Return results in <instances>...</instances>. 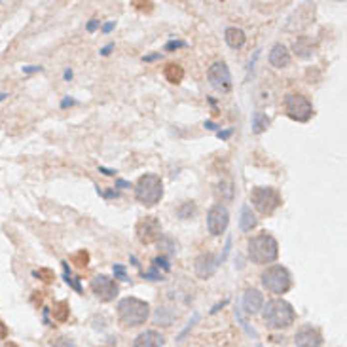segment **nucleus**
I'll return each instance as SVG.
<instances>
[{"mask_svg":"<svg viewBox=\"0 0 347 347\" xmlns=\"http://www.w3.org/2000/svg\"><path fill=\"white\" fill-rule=\"evenodd\" d=\"M249 258L254 264H273L279 258V243L272 234L262 232L249 239Z\"/></svg>","mask_w":347,"mask_h":347,"instance_id":"nucleus-1","label":"nucleus"},{"mask_svg":"<svg viewBox=\"0 0 347 347\" xmlns=\"http://www.w3.org/2000/svg\"><path fill=\"white\" fill-rule=\"evenodd\" d=\"M150 317L148 302L139 300L135 296H127L118 302V319L123 327H141Z\"/></svg>","mask_w":347,"mask_h":347,"instance_id":"nucleus-2","label":"nucleus"},{"mask_svg":"<svg viewBox=\"0 0 347 347\" xmlns=\"http://www.w3.org/2000/svg\"><path fill=\"white\" fill-rule=\"evenodd\" d=\"M296 321V311L292 308V304H289L283 298H273L266 304L264 308V323L273 330H281L291 327L292 323Z\"/></svg>","mask_w":347,"mask_h":347,"instance_id":"nucleus-3","label":"nucleus"},{"mask_svg":"<svg viewBox=\"0 0 347 347\" xmlns=\"http://www.w3.org/2000/svg\"><path fill=\"white\" fill-rule=\"evenodd\" d=\"M135 199L144 207L158 205L163 199V182L158 175L146 173L135 184Z\"/></svg>","mask_w":347,"mask_h":347,"instance_id":"nucleus-4","label":"nucleus"},{"mask_svg":"<svg viewBox=\"0 0 347 347\" xmlns=\"http://www.w3.org/2000/svg\"><path fill=\"white\" fill-rule=\"evenodd\" d=\"M260 281H262V287L270 294H275V296H283L292 289V275L291 272L281 266V264H275V266H270L266 268L260 275Z\"/></svg>","mask_w":347,"mask_h":347,"instance_id":"nucleus-5","label":"nucleus"},{"mask_svg":"<svg viewBox=\"0 0 347 347\" xmlns=\"http://www.w3.org/2000/svg\"><path fill=\"white\" fill-rule=\"evenodd\" d=\"M251 203L253 207L264 216H272L279 207H281L283 199L281 194L272 186H256L251 192Z\"/></svg>","mask_w":347,"mask_h":347,"instance_id":"nucleus-6","label":"nucleus"},{"mask_svg":"<svg viewBox=\"0 0 347 347\" xmlns=\"http://www.w3.org/2000/svg\"><path fill=\"white\" fill-rule=\"evenodd\" d=\"M285 110H287V116L291 120L306 123L310 122L311 116H313V104L304 93L292 91V93L285 95Z\"/></svg>","mask_w":347,"mask_h":347,"instance_id":"nucleus-7","label":"nucleus"},{"mask_svg":"<svg viewBox=\"0 0 347 347\" xmlns=\"http://www.w3.org/2000/svg\"><path fill=\"white\" fill-rule=\"evenodd\" d=\"M207 78H209V82L216 91H220V93H230L232 91V85H234L232 84V74H230V68H228L224 61H216V63L209 66Z\"/></svg>","mask_w":347,"mask_h":347,"instance_id":"nucleus-8","label":"nucleus"},{"mask_svg":"<svg viewBox=\"0 0 347 347\" xmlns=\"http://www.w3.org/2000/svg\"><path fill=\"white\" fill-rule=\"evenodd\" d=\"M137 239L142 245H150L156 243L161 235V222L156 216H144L137 222Z\"/></svg>","mask_w":347,"mask_h":347,"instance_id":"nucleus-9","label":"nucleus"},{"mask_svg":"<svg viewBox=\"0 0 347 347\" xmlns=\"http://www.w3.org/2000/svg\"><path fill=\"white\" fill-rule=\"evenodd\" d=\"M230 224V211L226 205H213L207 213V230L211 235H222Z\"/></svg>","mask_w":347,"mask_h":347,"instance_id":"nucleus-10","label":"nucleus"},{"mask_svg":"<svg viewBox=\"0 0 347 347\" xmlns=\"http://www.w3.org/2000/svg\"><path fill=\"white\" fill-rule=\"evenodd\" d=\"M89 287H91L93 294L101 302H112L120 294V289L114 283V279H110L108 275H103V273L101 275H95L93 279H91V283H89Z\"/></svg>","mask_w":347,"mask_h":347,"instance_id":"nucleus-11","label":"nucleus"},{"mask_svg":"<svg viewBox=\"0 0 347 347\" xmlns=\"http://www.w3.org/2000/svg\"><path fill=\"white\" fill-rule=\"evenodd\" d=\"M218 270V256H215L213 253H203L199 254L196 260H194V272L199 279H209L213 277Z\"/></svg>","mask_w":347,"mask_h":347,"instance_id":"nucleus-12","label":"nucleus"},{"mask_svg":"<svg viewBox=\"0 0 347 347\" xmlns=\"http://www.w3.org/2000/svg\"><path fill=\"white\" fill-rule=\"evenodd\" d=\"M294 342L298 347H323V334L313 327H302L296 332Z\"/></svg>","mask_w":347,"mask_h":347,"instance_id":"nucleus-13","label":"nucleus"},{"mask_svg":"<svg viewBox=\"0 0 347 347\" xmlns=\"http://www.w3.org/2000/svg\"><path fill=\"white\" fill-rule=\"evenodd\" d=\"M264 308V294L258 289H247L243 294V310L249 315H254Z\"/></svg>","mask_w":347,"mask_h":347,"instance_id":"nucleus-14","label":"nucleus"},{"mask_svg":"<svg viewBox=\"0 0 347 347\" xmlns=\"http://www.w3.org/2000/svg\"><path fill=\"white\" fill-rule=\"evenodd\" d=\"M163 346H165V338H163V334H160L158 330H144L133 342V347H163Z\"/></svg>","mask_w":347,"mask_h":347,"instance_id":"nucleus-15","label":"nucleus"},{"mask_svg":"<svg viewBox=\"0 0 347 347\" xmlns=\"http://www.w3.org/2000/svg\"><path fill=\"white\" fill-rule=\"evenodd\" d=\"M268 61H270V65L275 66V68H285V66H289L291 65V51H289V47L283 46V44H275V46L270 49Z\"/></svg>","mask_w":347,"mask_h":347,"instance_id":"nucleus-16","label":"nucleus"},{"mask_svg":"<svg viewBox=\"0 0 347 347\" xmlns=\"http://www.w3.org/2000/svg\"><path fill=\"white\" fill-rule=\"evenodd\" d=\"M315 49H317V46H315V42L310 36L296 38L294 44H292V51L300 57V59H311V57L315 55Z\"/></svg>","mask_w":347,"mask_h":347,"instance_id":"nucleus-17","label":"nucleus"},{"mask_svg":"<svg viewBox=\"0 0 347 347\" xmlns=\"http://www.w3.org/2000/svg\"><path fill=\"white\" fill-rule=\"evenodd\" d=\"M224 40L232 49H241L245 46V42H247V34H245L243 28L228 27L224 30Z\"/></svg>","mask_w":347,"mask_h":347,"instance_id":"nucleus-18","label":"nucleus"},{"mask_svg":"<svg viewBox=\"0 0 347 347\" xmlns=\"http://www.w3.org/2000/svg\"><path fill=\"white\" fill-rule=\"evenodd\" d=\"M258 224V218L254 215V211L251 209V205H243L241 207V215H239V228L243 232H251L254 230Z\"/></svg>","mask_w":347,"mask_h":347,"instance_id":"nucleus-19","label":"nucleus"},{"mask_svg":"<svg viewBox=\"0 0 347 347\" xmlns=\"http://www.w3.org/2000/svg\"><path fill=\"white\" fill-rule=\"evenodd\" d=\"M163 76L167 78V82L171 84H180L182 80H184V68L180 65H175V63H171V65L165 66V70H163Z\"/></svg>","mask_w":347,"mask_h":347,"instance_id":"nucleus-20","label":"nucleus"},{"mask_svg":"<svg viewBox=\"0 0 347 347\" xmlns=\"http://www.w3.org/2000/svg\"><path fill=\"white\" fill-rule=\"evenodd\" d=\"M270 118L264 112H254L253 114V133L254 135H260L270 127Z\"/></svg>","mask_w":347,"mask_h":347,"instance_id":"nucleus-21","label":"nucleus"},{"mask_svg":"<svg viewBox=\"0 0 347 347\" xmlns=\"http://www.w3.org/2000/svg\"><path fill=\"white\" fill-rule=\"evenodd\" d=\"M197 215V207L194 201H184L177 207V216L182 218V220H188V218H194Z\"/></svg>","mask_w":347,"mask_h":347,"instance_id":"nucleus-22","label":"nucleus"},{"mask_svg":"<svg viewBox=\"0 0 347 347\" xmlns=\"http://www.w3.org/2000/svg\"><path fill=\"white\" fill-rule=\"evenodd\" d=\"M68 315H70V308H68L66 302H57L55 306H53V319L55 321L65 323L68 319Z\"/></svg>","mask_w":347,"mask_h":347,"instance_id":"nucleus-23","label":"nucleus"},{"mask_svg":"<svg viewBox=\"0 0 347 347\" xmlns=\"http://www.w3.org/2000/svg\"><path fill=\"white\" fill-rule=\"evenodd\" d=\"M156 243H158V249H160L161 253H165V254H175V253H177V243L171 239L169 235H161Z\"/></svg>","mask_w":347,"mask_h":347,"instance_id":"nucleus-24","label":"nucleus"},{"mask_svg":"<svg viewBox=\"0 0 347 347\" xmlns=\"http://www.w3.org/2000/svg\"><path fill=\"white\" fill-rule=\"evenodd\" d=\"M61 264H63V270H65L63 277H65L66 285H68V287H72L76 292H80V294H82V285H80V279L70 275V266H68V262H61Z\"/></svg>","mask_w":347,"mask_h":347,"instance_id":"nucleus-25","label":"nucleus"},{"mask_svg":"<svg viewBox=\"0 0 347 347\" xmlns=\"http://www.w3.org/2000/svg\"><path fill=\"white\" fill-rule=\"evenodd\" d=\"M218 196L224 201H232L234 199V184L232 182H220L218 184Z\"/></svg>","mask_w":347,"mask_h":347,"instance_id":"nucleus-26","label":"nucleus"},{"mask_svg":"<svg viewBox=\"0 0 347 347\" xmlns=\"http://www.w3.org/2000/svg\"><path fill=\"white\" fill-rule=\"evenodd\" d=\"M70 262L76 264L78 268H85L89 264V254L85 253V251H78V253H74L70 256Z\"/></svg>","mask_w":347,"mask_h":347,"instance_id":"nucleus-27","label":"nucleus"},{"mask_svg":"<svg viewBox=\"0 0 347 347\" xmlns=\"http://www.w3.org/2000/svg\"><path fill=\"white\" fill-rule=\"evenodd\" d=\"M165 308H161V310H158V315H156V323L158 325H163V327H171V323H173V319L177 317V315H173L169 311V317H165Z\"/></svg>","mask_w":347,"mask_h":347,"instance_id":"nucleus-28","label":"nucleus"},{"mask_svg":"<svg viewBox=\"0 0 347 347\" xmlns=\"http://www.w3.org/2000/svg\"><path fill=\"white\" fill-rule=\"evenodd\" d=\"M152 268H156L158 272H160V268L163 270V272H169L171 264H169V260H167L165 256H156V258L152 260Z\"/></svg>","mask_w":347,"mask_h":347,"instance_id":"nucleus-29","label":"nucleus"},{"mask_svg":"<svg viewBox=\"0 0 347 347\" xmlns=\"http://www.w3.org/2000/svg\"><path fill=\"white\" fill-rule=\"evenodd\" d=\"M112 273H114V279H120V281H129V277H127V273H125V266H123V264H114Z\"/></svg>","mask_w":347,"mask_h":347,"instance_id":"nucleus-30","label":"nucleus"},{"mask_svg":"<svg viewBox=\"0 0 347 347\" xmlns=\"http://www.w3.org/2000/svg\"><path fill=\"white\" fill-rule=\"evenodd\" d=\"M34 275H36L38 279H42L44 283H51L53 279H55L53 272H51V270H47V268H40L38 272H34Z\"/></svg>","mask_w":347,"mask_h":347,"instance_id":"nucleus-31","label":"nucleus"},{"mask_svg":"<svg viewBox=\"0 0 347 347\" xmlns=\"http://www.w3.org/2000/svg\"><path fill=\"white\" fill-rule=\"evenodd\" d=\"M197 321H199V315H197V313H194V315H192V319H190V323H188V327L177 336V342H182V340L186 338V334H188V332H190L192 329H194V325H196Z\"/></svg>","mask_w":347,"mask_h":347,"instance_id":"nucleus-32","label":"nucleus"},{"mask_svg":"<svg viewBox=\"0 0 347 347\" xmlns=\"http://www.w3.org/2000/svg\"><path fill=\"white\" fill-rule=\"evenodd\" d=\"M188 44L184 42V40H171V42H167L165 46H163V49L165 51H177V49H180V47H186Z\"/></svg>","mask_w":347,"mask_h":347,"instance_id":"nucleus-33","label":"nucleus"},{"mask_svg":"<svg viewBox=\"0 0 347 347\" xmlns=\"http://www.w3.org/2000/svg\"><path fill=\"white\" fill-rule=\"evenodd\" d=\"M51 347H76L74 340H70L68 336H59V338L53 342Z\"/></svg>","mask_w":347,"mask_h":347,"instance_id":"nucleus-34","label":"nucleus"},{"mask_svg":"<svg viewBox=\"0 0 347 347\" xmlns=\"http://www.w3.org/2000/svg\"><path fill=\"white\" fill-rule=\"evenodd\" d=\"M142 277H144V279H150V281H163V275H161L156 268H152L150 272L142 273Z\"/></svg>","mask_w":347,"mask_h":347,"instance_id":"nucleus-35","label":"nucleus"},{"mask_svg":"<svg viewBox=\"0 0 347 347\" xmlns=\"http://www.w3.org/2000/svg\"><path fill=\"white\" fill-rule=\"evenodd\" d=\"M230 249H232V237H228V239H226V245H224V251H222V256H218V266H220V264L226 260V256L230 254Z\"/></svg>","mask_w":347,"mask_h":347,"instance_id":"nucleus-36","label":"nucleus"},{"mask_svg":"<svg viewBox=\"0 0 347 347\" xmlns=\"http://www.w3.org/2000/svg\"><path fill=\"white\" fill-rule=\"evenodd\" d=\"M97 194H99V196H103V197H106V199H110V197H120V192H118V190H108V192H103V190H99V188H97Z\"/></svg>","mask_w":347,"mask_h":347,"instance_id":"nucleus-37","label":"nucleus"},{"mask_svg":"<svg viewBox=\"0 0 347 347\" xmlns=\"http://www.w3.org/2000/svg\"><path fill=\"white\" fill-rule=\"evenodd\" d=\"M85 28H87V32H95V30L99 28V19H91V21L85 25Z\"/></svg>","mask_w":347,"mask_h":347,"instance_id":"nucleus-38","label":"nucleus"},{"mask_svg":"<svg viewBox=\"0 0 347 347\" xmlns=\"http://www.w3.org/2000/svg\"><path fill=\"white\" fill-rule=\"evenodd\" d=\"M232 133H234V129H226V131H218L216 135H218V139L226 141V139H230V137H232Z\"/></svg>","mask_w":347,"mask_h":347,"instance_id":"nucleus-39","label":"nucleus"},{"mask_svg":"<svg viewBox=\"0 0 347 347\" xmlns=\"http://www.w3.org/2000/svg\"><path fill=\"white\" fill-rule=\"evenodd\" d=\"M116 188H118V190H122V188H131V182H127V180H123V178H118V180H116Z\"/></svg>","mask_w":347,"mask_h":347,"instance_id":"nucleus-40","label":"nucleus"},{"mask_svg":"<svg viewBox=\"0 0 347 347\" xmlns=\"http://www.w3.org/2000/svg\"><path fill=\"white\" fill-rule=\"evenodd\" d=\"M40 70H42V66H36V65L23 66V72H27V74H30V72H40Z\"/></svg>","mask_w":347,"mask_h":347,"instance_id":"nucleus-41","label":"nucleus"},{"mask_svg":"<svg viewBox=\"0 0 347 347\" xmlns=\"http://www.w3.org/2000/svg\"><path fill=\"white\" fill-rule=\"evenodd\" d=\"M156 59H161L160 51H158V53H152V55H144V57H142V61H144V63H150V61H156Z\"/></svg>","mask_w":347,"mask_h":347,"instance_id":"nucleus-42","label":"nucleus"},{"mask_svg":"<svg viewBox=\"0 0 347 347\" xmlns=\"http://www.w3.org/2000/svg\"><path fill=\"white\" fill-rule=\"evenodd\" d=\"M114 27H116V21H108V23H104V25H103V32H104V34H108Z\"/></svg>","mask_w":347,"mask_h":347,"instance_id":"nucleus-43","label":"nucleus"},{"mask_svg":"<svg viewBox=\"0 0 347 347\" xmlns=\"http://www.w3.org/2000/svg\"><path fill=\"white\" fill-rule=\"evenodd\" d=\"M72 104H76L74 99H70V97H65V99L61 101V108H66V106H72Z\"/></svg>","mask_w":347,"mask_h":347,"instance_id":"nucleus-44","label":"nucleus"},{"mask_svg":"<svg viewBox=\"0 0 347 347\" xmlns=\"http://www.w3.org/2000/svg\"><path fill=\"white\" fill-rule=\"evenodd\" d=\"M203 125H205L209 131H216V129H218V125H216L215 122H211V120H205V123H203Z\"/></svg>","mask_w":347,"mask_h":347,"instance_id":"nucleus-45","label":"nucleus"},{"mask_svg":"<svg viewBox=\"0 0 347 347\" xmlns=\"http://www.w3.org/2000/svg\"><path fill=\"white\" fill-rule=\"evenodd\" d=\"M6 336H8V329H6V325L0 321V340H4Z\"/></svg>","mask_w":347,"mask_h":347,"instance_id":"nucleus-46","label":"nucleus"},{"mask_svg":"<svg viewBox=\"0 0 347 347\" xmlns=\"http://www.w3.org/2000/svg\"><path fill=\"white\" fill-rule=\"evenodd\" d=\"M114 49V44H108V46H104L103 49H101V55L106 57V55H110V51Z\"/></svg>","mask_w":347,"mask_h":347,"instance_id":"nucleus-47","label":"nucleus"},{"mask_svg":"<svg viewBox=\"0 0 347 347\" xmlns=\"http://www.w3.org/2000/svg\"><path fill=\"white\" fill-rule=\"evenodd\" d=\"M99 171H101L103 175H106V177H114V175H116V171H112V169H106V167H103V165L99 167Z\"/></svg>","mask_w":347,"mask_h":347,"instance_id":"nucleus-48","label":"nucleus"},{"mask_svg":"<svg viewBox=\"0 0 347 347\" xmlns=\"http://www.w3.org/2000/svg\"><path fill=\"white\" fill-rule=\"evenodd\" d=\"M224 306H228V300H222V302H220V304H216L215 308H213V310H211V313H216V311H218V310H222V308H224Z\"/></svg>","mask_w":347,"mask_h":347,"instance_id":"nucleus-49","label":"nucleus"},{"mask_svg":"<svg viewBox=\"0 0 347 347\" xmlns=\"http://www.w3.org/2000/svg\"><path fill=\"white\" fill-rule=\"evenodd\" d=\"M72 76H74V72H72L70 68H66L65 74H63V78H65V80H72Z\"/></svg>","mask_w":347,"mask_h":347,"instance_id":"nucleus-50","label":"nucleus"},{"mask_svg":"<svg viewBox=\"0 0 347 347\" xmlns=\"http://www.w3.org/2000/svg\"><path fill=\"white\" fill-rule=\"evenodd\" d=\"M2 347H19V346H15L13 342H8V344H4V346H2Z\"/></svg>","mask_w":347,"mask_h":347,"instance_id":"nucleus-51","label":"nucleus"},{"mask_svg":"<svg viewBox=\"0 0 347 347\" xmlns=\"http://www.w3.org/2000/svg\"><path fill=\"white\" fill-rule=\"evenodd\" d=\"M4 97H8V95H6V93H0V101H2V99H4Z\"/></svg>","mask_w":347,"mask_h":347,"instance_id":"nucleus-52","label":"nucleus"},{"mask_svg":"<svg viewBox=\"0 0 347 347\" xmlns=\"http://www.w3.org/2000/svg\"><path fill=\"white\" fill-rule=\"evenodd\" d=\"M258 347H262V346H258Z\"/></svg>","mask_w":347,"mask_h":347,"instance_id":"nucleus-53","label":"nucleus"}]
</instances>
